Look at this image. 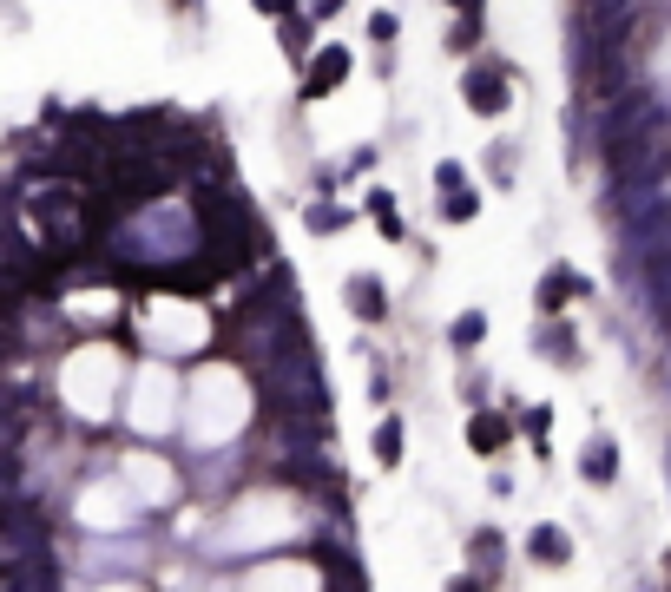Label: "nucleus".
I'll list each match as a JSON object with an SVG mask.
<instances>
[{
    "mask_svg": "<svg viewBox=\"0 0 671 592\" xmlns=\"http://www.w3.org/2000/svg\"><path fill=\"white\" fill-rule=\"evenodd\" d=\"M461 93H468L474 112H500V106H507V79H500V66H468Z\"/></svg>",
    "mask_w": 671,
    "mask_h": 592,
    "instance_id": "f257e3e1",
    "label": "nucleus"
},
{
    "mask_svg": "<svg viewBox=\"0 0 671 592\" xmlns=\"http://www.w3.org/2000/svg\"><path fill=\"white\" fill-rule=\"evenodd\" d=\"M343 73H349V47H323V53L310 60V79H303V93H310V99L336 93V86H343Z\"/></svg>",
    "mask_w": 671,
    "mask_h": 592,
    "instance_id": "f03ea898",
    "label": "nucleus"
},
{
    "mask_svg": "<svg viewBox=\"0 0 671 592\" xmlns=\"http://www.w3.org/2000/svg\"><path fill=\"white\" fill-rule=\"evenodd\" d=\"M579 290H586V283H579V270H573V264H553V270H547V283H540V310H547V316H553V310H566V303H573Z\"/></svg>",
    "mask_w": 671,
    "mask_h": 592,
    "instance_id": "7ed1b4c3",
    "label": "nucleus"
},
{
    "mask_svg": "<svg viewBox=\"0 0 671 592\" xmlns=\"http://www.w3.org/2000/svg\"><path fill=\"white\" fill-rule=\"evenodd\" d=\"M527 553H533V560H540V566H566V553H573V540H566V527H533Z\"/></svg>",
    "mask_w": 671,
    "mask_h": 592,
    "instance_id": "20e7f679",
    "label": "nucleus"
},
{
    "mask_svg": "<svg viewBox=\"0 0 671 592\" xmlns=\"http://www.w3.org/2000/svg\"><path fill=\"white\" fill-rule=\"evenodd\" d=\"M468 448L474 454H500V448H507V421H500V415H474L468 421Z\"/></svg>",
    "mask_w": 671,
    "mask_h": 592,
    "instance_id": "39448f33",
    "label": "nucleus"
},
{
    "mask_svg": "<svg viewBox=\"0 0 671 592\" xmlns=\"http://www.w3.org/2000/svg\"><path fill=\"white\" fill-rule=\"evenodd\" d=\"M349 310H356V316H369V323H375V316L389 310V296H382V283H375V277H349Z\"/></svg>",
    "mask_w": 671,
    "mask_h": 592,
    "instance_id": "423d86ee",
    "label": "nucleus"
},
{
    "mask_svg": "<svg viewBox=\"0 0 671 592\" xmlns=\"http://www.w3.org/2000/svg\"><path fill=\"white\" fill-rule=\"evenodd\" d=\"M481 336H487V316H481V310L454 316V329H448V343H454V349H474V343H481Z\"/></svg>",
    "mask_w": 671,
    "mask_h": 592,
    "instance_id": "0eeeda50",
    "label": "nucleus"
},
{
    "mask_svg": "<svg viewBox=\"0 0 671 592\" xmlns=\"http://www.w3.org/2000/svg\"><path fill=\"white\" fill-rule=\"evenodd\" d=\"M375 461H382V468L402 461V421H382V428H375Z\"/></svg>",
    "mask_w": 671,
    "mask_h": 592,
    "instance_id": "6e6552de",
    "label": "nucleus"
},
{
    "mask_svg": "<svg viewBox=\"0 0 671 592\" xmlns=\"http://www.w3.org/2000/svg\"><path fill=\"white\" fill-rule=\"evenodd\" d=\"M612 468H619L612 441H593V448H586V481H612Z\"/></svg>",
    "mask_w": 671,
    "mask_h": 592,
    "instance_id": "1a4fd4ad",
    "label": "nucleus"
},
{
    "mask_svg": "<svg viewBox=\"0 0 671 592\" xmlns=\"http://www.w3.org/2000/svg\"><path fill=\"white\" fill-rule=\"evenodd\" d=\"M474 211H481V198H474V191H461V185H454L448 204H441V218H448V224H468Z\"/></svg>",
    "mask_w": 671,
    "mask_h": 592,
    "instance_id": "9d476101",
    "label": "nucleus"
},
{
    "mask_svg": "<svg viewBox=\"0 0 671 592\" xmlns=\"http://www.w3.org/2000/svg\"><path fill=\"white\" fill-rule=\"evenodd\" d=\"M448 47H454V53H468V47H481V14H461V27L448 33Z\"/></svg>",
    "mask_w": 671,
    "mask_h": 592,
    "instance_id": "9b49d317",
    "label": "nucleus"
},
{
    "mask_svg": "<svg viewBox=\"0 0 671 592\" xmlns=\"http://www.w3.org/2000/svg\"><path fill=\"white\" fill-rule=\"evenodd\" d=\"M474 553H481V573H500V533H474Z\"/></svg>",
    "mask_w": 671,
    "mask_h": 592,
    "instance_id": "f8f14e48",
    "label": "nucleus"
},
{
    "mask_svg": "<svg viewBox=\"0 0 671 592\" xmlns=\"http://www.w3.org/2000/svg\"><path fill=\"white\" fill-rule=\"evenodd\" d=\"M283 47H290V53H303V47H310V20L283 14Z\"/></svg>",
    "mask_w": 671,
    "mask_h": 592,
    "instance_id": "ddd939ff",
    "label": "nucleus"
},
{
    "mask_svg": "<svg viewBox=\"0 0 671 592\" xmlns=\"http://www.w3.org/2000/svg\"><path fill=\"white\" fill-rule=\"evenodd\" d=\"M566 336H573V329H560V323H553V329H547V343H540V349H547L553 362H573V343H566Z\"/></svg>",
    "mask_w": 671,
    "mask_h": 592,
    "instance_id": "4468645a",
    "label": "nucleus"
},
{
    "mask_svg": "<svg viewBox=\"0 0 671 592\" xmlns=\"http://www.w3.org/2000/svg\"><path fill=\"white\" fill-rule=\"evenodd\" d=\"M547 421H553L547 408H533V415H527V428H533V448H540V454H547Z\"/></svg>",
    "mask_w": 671,
    "mask_h": 592,
    "instance_id": "2eb2a0df",
    "label": "nucleus"
},
{
    "mask_svg": "<svg viewBox=\"0 0 671 592\" xmlns=\"http://www.w3.org/2000/svg\"><path fill=\"white\" fill-rule=\"evenodd\" d=\"M435 185H441V191H454V185H468V172H461V165H454V158H448V165H441V172H435Z\"/></svg>",
    "mask_w": 671,
    "mask_h": 592,
    "instance_id": "dca6fc26",
    "label": "nucleus"
},
{
    "mask_svg": "<svg viewBox=\"0 0 671 592\" xmlns=\"http://www.w3.org/2000/svg\"><path fill=\"white\" fill-rule=\"evenodd\" d=\"M250 7H257V14H277V20H283V14H297V0H250Z\"/></svg>",
    "mask_w": 671,
    "mask_h": 592,
    "instance_id": "f3484780",
    "label": "nucleus"
},
{
    "mask_svg": "<svg viewBox=\"0 0 671 592\" xmlns=\"http://www.w3.org/2000/svg\"><path fill=\"white\" fill-rule=\"evenodd\" d=\"M336 7H343V0H316V14H336Z\"/></svg>",
    "mask_w": 671,
    "mask_h": 592,
    "instance_id": "a211bd4d",
    "label": "nucleus"
},
{
    "mask_svg": "<svg viewBox=\"0 0 671 592\" xmlns=\"http://www.w3.org/2000/svg\"><path fill=\"white\" fill-rule=\"evenodd\" d=\"M454 7H468V14H481V0H454Z\"/></svg>",
    "mask_w": 671,
    "mask_h": 592,
    "instance_id": "6ab92c4d",
    "label": "nucleus"
},
{
    "mask_svg": "<svg viewBox=\"0 0 671 592\" xmlns=\"http://www.w3.org/2000/svg\"><path fill=\"white\" fill-rule=\"evenodd\" d=\"M665 329H671V303H665Z\"/></svg>",
    "mask_w": 671,
    "mask_h": 592,
    "instance_id": "aec40b11",
    "label": "nucleus"
}]
</instances>
